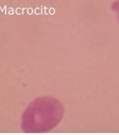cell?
<instances>
[{
	"label": "cell",
	"instance_id": "6da1fadb",
	"mask_svg": "<svg viewBox=\"0 0 119 135\" xmlns=\"http://www.w3.org/2000/svg\"><path fill=\"white\" fill-rule=\"evenodd\" d=\"M64 105L57 99L41 97L27 107L22 115V129L27 133H44L56 127L64 115Z\"/></svg>",
	"mask_w": 119,
	"mask_h": 135
},
{
	"label": "cell",
	"instance_id": "7a4b0ae2",
	"mask_svg": "<svg viewBox=\"0 0 119 135\" xmlns=\"http://www.w3.org/2000/svg\"><path fill=\"white\" fill-rule=\"evenodd\" d=\"M112 9L115 12H117V14H118V19H119V0H117L116 2H114V3L112 4Z\"/></svg>",
	"mask_w": 119,
	"mask_h": 135
}]
</instances>
